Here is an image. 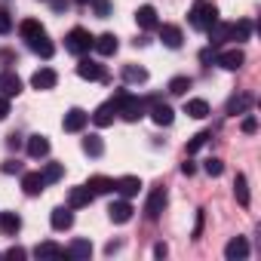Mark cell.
Instances as JSON below:
<instances>
[{"mask_svg": "<svg viewBox=\"0 0 261 261\" xmlns=\"http://www.w3.org/2000/svg\"><path fill=\"white\" fill-rule=\"evenodd\" d=\"M114 101H117V114H120L126 123H139V120L148 114V101H145V98H136V95L117 92V95H114Z\"/></svg>", "mask_w": 261, "mask_h": 261, "instance_id": "obj_1", "label": "cell"}, {"mask_svg": "<svg viewBox=\"0 0 261 261\" xmlns=\"http://www.w3.org/2000/svg\"><path fill=\"white\" fill-rule=\"evenodd\" d=\"M188 19H191V25L197 31H209L218 22V7L212 4V0H197V4L191 7V13H188Z\"/></svg>", "mask_w": 261, "mask_h": 261, "instance_id": "obj_2", "label": "cell"}, {"mask_svg": "<svg viewBox=\"0 0 261 261\" xmlns=\"http://www.w3.org/2000/svg\"><path fill=\"white\" fill-rule=\"evenodd\" d=\"M92 40H95V37H92L86 28H71L68 37H65V49L74 53V56H83V53L92 49Z\"/></svg>", "mask_w": 261, "mask_h": 261, "instance_id": "obj_3", "label": "cell"}, {"mask_svg": "<svg viewBox=\"0 0 261 261\" xmlns=\"http://www.w3.org/2000/svg\"><path fill=\"white\" fill-rule=\"evenodd\" d=\"M163 209H166V188H154L151 197H148V203H145V215L154 221V218H160Z\"/></svg>", "mask_w": 261, "mask_h": 261, "instance_id": "obj_4", "label": "cell"}, {"mask_svg": "<svg viewBox=\"0 0 261 261\" xmlns=\"http://www.w3.org/2000/svg\"><path fill=\"white\" fill-rule=\"evenodd\" d=\"M86 120H89V114H86L83 108H71V111L65 114L62 126H65V133H80V129L86 126Z\"/></svg>", "mask_w": 261, "mask_h": 261, "instance_id": "obj_5", "label": "cell"}, {"mask_svg": "<svg viewBox=\"0 0 261 261\" xmlns=\"http://www.w3.org/2000/svg\"><path fill=\"white\" fill-rule=\"evenodd\" d=\"M77 74L83 80H105V68L95 62V59H80L77 62Z\"/></svg>", "mask_w": 261, "mask_h": 261, "instance_id": "obj_6", "label": "cell"}, {"mask_svg": "<svg viewBox=\"0 0 261 261\" xmlns=\"http://www.w3.org/2000/svg\"><path fill=\"white\" fill-rule=\"evenodd\" d=\"M139 188H142V181H139L136 175H123V178H117V181H114V191H117L123 200L136 197V194H139Z\"/></svg>", "mask_w": 261, "mask_h": 261, "instance_id": "obj_7", "label": "cell"}, {"mask_svg": "<svg viewBox=\"0 0 261 261\" xmlns=\"http://www.w3.org/2000/svg\"><path fill=\"white\" fill-rule=\"evenodd\" d=\"M227 40H233V25L215 22V25L209 28V43H212V46H221V43H227Z\"/></svg>", "mask_w": 261, "mask_h": 261, "instance_id": "obj_8", "label": "cell"}, {"mask_svg": "<svg viewBox=\"0 0 261 261\" xmlns=\"http://www.w3.org/2000/svg\"><path fill=\"white\" fill-rule=\"evenodd\" d=\"M114 117H117V101L111 98V101H105V105H98V108H95L92 123H95V126H111V123H114Z\"/></svg>", "mask_w": 261, "mask_h": 261, "instance_id": "obj_9", "label": "cell"}, {"mask_svg": "<svg viewBox=\"0 0 261 261\" xmlns=\"http://www.w3.org/2000/svg\"><path fill=\"white\" fill-rule=\"evenodd\" d=\"M108 218H111L114 224H126L129 218H133V206H129V200H117V203H111Z\"/></svg>", "mask_w": 261, "mask_h": 261, "instance_id": "obj_10", "label": "cell"}, {"mask_svg": "<svg viewBox=\"0 0 261 261\" xmlns=\"http://www.w3.org/2000/svg\"><path fill=\"white\" fill-rule=\"evenodd\" d=\"M56 71L53 68H40V71H34V77H31V86L37 89V92H43V89H53L56 86Z\"/></svg>", "mask_w": 261, "mask_h": 261, "instance_id": "obj_11", "label": "cell"}, {"mask_svg": "<svg viewBox=\"0 0 261 261\" xmlns=\"http://www.w3.org/2000/svg\"><path fill=\"white\" fill-rule=\"evenodd\" d=\"M49 224H53L56 230H68V227L74 224V212H71V206H59V209H53Z\"/></svg>", "mask_w": 261, "mask_h": 261, "instance_id": "obj_12", "label": "cell"}, {"mask_svg": "<svg viewBox=\"0 0 261 261\" xmlns=\"http://www.w3.org/2000/svg\"><path fill=\"white\" fill-rule=\"evenodd\" d=\"M22 188H25V194H28V197H37V194H43L46 181H43V175H40V172H25V175H22Z\"/></svg>", "mask_w": 261, "mask_h": 261, "instance_id": "obj_13", "label": "cell"}, {"mask_svg": "<svg viewBox=\"0 0 261 261\" xmlns=\"http://www.w3.org/2000/svg\"><path fill=\"white\" fill-rule=\"evenodd\" d=\"M136 22H139V28H145V31L157 28V10H154L151 4L139 7V10H136Z\"/></svg>", "mask_w": 261, "mask_h": 261, "instance_id": "obj_14", "label": "cell"}, {"mask_svg": "<svg viewBox=\"0 0 261 261\" xmlns=\"http://www.w3.org/2000/svg\"><path fill=\"white\" fill-rule=\"evenodd\" d=\"M160 40H163V46L178 49L185 37H181V28H178V25H163V28H160Z\"/></svg>", "mask_w": 261, "mask_h": 261, "instance_id": "obj_15", "label": "cell"}, {"mask_svg": "<svg viewBox=\"0 0 261 261\" xmlns=\"http://www.w3.org/2000/svg\"><path fill=\"white\" fill-rule=\"evenodd\" d=\"M151 120H154L157 126H169V123L175 120V111H172L169 105H163V101H154V108H151Z\"/></svg>", "mask_w": 261, "mask_h": 261, "instance_id": "obj_16", "label": "cell"}, {"mask_svg": "<svg viewBox=\"0 0 261 261\" xmlns=\"http://www.w3.org/2000/svg\"><path fill=\"white\" fill-rule=\"evenodd\" d=\"M92 197H95V194H92V191H89L86 185H80V188H74V191L68 194V206H71V209L89 206V203H92Z\"/></svg>", "mask_w": 261, "mask_h": 261, "instance_id": "obj_17", "label": "cell"}, {"mask_svg": "<svg viewBox=\"0 0 261 261\" xmlns=\"http://www.w3.org/2000/svg\"><path fill=\"white\" fill-rule=\"evenodd\" d=\"M92 46H95V53H98V56H114V53H117V46H120V40H117L114 34H101V37H95V40H92Z\"/></svg>", "mask_w": 261, "mask_h": 261, "instance_id": "obj_18", "label": "cell"}, {"mask_svg": "<svg viewBox=\"0 0 261 261\" xmlns=\"http://www.w3.org/2000/svg\"><path fill=\"white\" fill-rule=\"evenodd\" d=\"M224 255H227L230 261H243V258L249 255V243H246L243 237H237V240H230V243L224 246Z\"/></svg>", "mask_w": 261, "mask_h": 261, "instance_id": "obj_19", "label": "cell"}, {"mask_svg": "<svg viewBox=\"0 0 261 261\" xmlns=\"http://www.w3.org/2000/svg\"><path fill=\"white\" fill-rule=\"evenodd\" d=\"M19 227H22V218H19L16 212H0V233L16 237V233H19Z\"/></svg>", "mask_w": 261, "mask_h": 261, "instance_id": "obj_20", "label": "cell"}, {"mask_svg": "<svg viewBox=\"0 0 261 261\" xmlns=\"http://www.w3.org/2000/svg\"><path fill=\"white\" fill-rule=\"evenodd\" d=\"M243 62H246V56H243L240 49H227V53H221V56H218V65H221L224 71H237Z\"/></svg>", "mask_w": 261, "mask_h": 261, "instance_id": "obj_21", "label": "cell"}, {"mask_svg": "<svg viewBox=\"0 0 261 261\" xmlns=\"http://www.w3.org/2000/svg\"><path fill=\"white\" fill-rule=\"evenodd\" d=\"M185 114L194 120H203V117H209V105L203 98H191V101H185Z\"/></svg>", "mask_w": 261, "mask_h": 261, "instance_id": "obj_22", "label": "cell"}, {"mask_svg": "<svg viewBox=\"0 0 261 261\" xmlns=\"http://www.w3.org/2000/svg\"><path fill=\"white\" fill-rule=\"evenodd\" d=\"M28 154L31 157H46L49 154V139L46 136H31L28 139Z\"/></svg>", "mask_w": 261, "mask_h": 261, "instance_id": "obj_23", "label": "cell"}, {"mask_svg": "<svg viewBox=\"0 0 261 261\" xmlns=\"http://www.w3.org/2000/svg\"><path fill=\"white\" fill-rule=\"evenodd\" d=\"M86 188H89L92 194H111V191H114V178H108V175H92V178L86 181Z\"/></svg>", "mask_w": 261, "mask_h": 261, "instance_id": "obj_24", "label": "cell"}, {"mask_svg": "<svg viewBox=\"0 0 261 261\" xmlns=\"http://www.w3.org/2000/svg\"><path fill=\"white\" fill-rule=\"evenodd\" d=\"M65 255H68V258H89V255H92V243H89V240H74V243L65 249Z\"/></svg>", "mask_w": 261, "mask_h": 261, "instance_id": "obj_25", "label": "cell"}, {"mask_svg": "<svg viewBox=\"0 0 261 261\" xmlns=\"http://www.w3.org/2000/svg\"><path fill=\"white\" fill-rule=\"evenodd\" d=\"M34 255L37 258H65V246H59V243H37Z\"/></svg>", "mask_w": 261, "mask_h": 261, "instance_id": "obj_26", "label": "cell"}, {"mask_svg": "<svg viewBox=\"0 0 261 261\" xmlns=\"http://www.w3.org/2000/svg\"><path fill=\"white\" fill-rule=\"evenodd\" d=\"M0 89H4L7 98H13V95L22 92V80H19L16 74H4V77H0Z\"/></svg>", "mask_w": 261, "mask_h": 261, "instance_id": "obj_27", "label": "cell"}, {"mask_svg": "<svg viewBox=\"0 0 261 261\" xmlns=\"http://www.w3.org/2000/svg\"><path fill=\"white\" fill-rule=\"evenodd\" d=\"M31 49H34L37 56H43V59H49V56L56 53V46L49 43V37H46V31H43V34H37V37L31 40Z\"/></svg>", "mask_w": 261, "mask_h": 261, "instance_id": "obj_28", "label": "cell"}, {"mask_svg": "<svg viewBox=\"0 0 261 261\" xmlns=\"http://www.w3.org/2000/svg\"><path fill=\"white\" fill-rule=\"evenodd\" d=\"M19 34H22V37H25V40L31 43V40L37 37V34H43V25H40L37 19H25V22L19 25Z\"/></svg>", "mask_w": 261, "mask_h": 261, "instance_id": "obj_29", "label": "cell"}, {"mask_svg": "<svg viewBox=\"0 0 261 261\" xmlns=\"http://www.w3.org/2000/svg\"><path fill=\"white\" fill-rule=\"evenodd\" d=\"M83 151H86L89 157H101V154H105V142H101L98 136H89V139H83Z\"/></svg>", "mask_w": 261, "mask_h": 261, "instance_id": "obj_30", "label": "cell"}, {"mask_svg": "<svg viewBox=\"0 0 261 261\" xmlns=\"http://www.w3.org/2000/svg\"><path fill=\"white\" fill-rule=\"evenodd\" d=\"M123 77H126L129 83H145V80H148V71H145V68H136V65H126V68H123Z\"/></svg>", "mask_w": 261, "mask_h": 261, "instance_id": "obj_31", "label": "cell"}, {"mask_svg": "<svg viewBox=\"0 0 261 261\" xmlns=\"http://www.w3.org/2000/svg\"><path fill=\"white\" fill-rule=\"evenodd\" d=\"M40 175H43V181H46V185H53V181H59V178L65 175V166H62V163H49Z\"/></svg>", "mask_w": 261, "mask_h": 261, "instance_id": "obj_32", "label": "cell"}, {"mask_svg": "<svg viewBox=\"0 0 261 261\" xmlns=\"http://www.w3.org/2000/svg\"><path fill=\"white\" fill-rule=\"evenodd\" d=\"M233 194H237L240 206H249V188H246V175H237V181H233Z\"/></svg>", "mask_w": 261, "mask_h": 261, "instance_id": "obj_33", "label": "cell"}, {"mask_svg": "<svg viewBox=\"0 0 261 261\" xmlns=\"http://www.w3.org/2000/svg\"><path fill=\"white\" fill-rule=\"evenodd\" d=\"M188 89H191V77H172L169 80V92L172 95H185Z\"/></svg>", "mask_w": 261, "mask_h": 261, "instance_id": "obj_34", "label": "cell"}, {"mask_svg": "<svg viewBox=\"0 0 261 261\" xmlns=\"http://www.w3.org/2000/svg\"><path fill=\"white\" fill-rule=\"evenodd\" d=\"M249 95H240V98H230V105H227V114H243L246 108H249Z\"/></svg>", "mask_w": 261, "mask_h": 261, "instance_id": "obj_35", "label": "cell"}, {"mask_svg": "<svg viewBox=\"0 0 261 261\" xmlns=\"http://www.w3.org/2000/svg\"><path fill=\"white\" fill-rule=\"evenodd\" d=\"M203 169H206V175H212V178H215V175H221V172H224V163H221L218 157H209V160L203 163Z\"/></svg>", "mask_w": 261, "mask_h": 261, "instance_id": "obj_36", "label": "cell"}, {"mask_svg": "<svg viewBox=\"0 0 261 261\" xmlns=\"http://www.w3.org/2000/svg\"><path fill=\"white\" fill-rule=\"evenodd\" d=\"M206 142H209V133H197V136L188 142V154H197V151H200Z\"/></svg>", "mask_w": 261, "mask_h": 261, "instance_id": "obj_37", "label": "cell"}, {"mask_svg": "<svg viewBox=\"0 0 261 261\" xmlns=\"http://www.w3.org/2000/svg\"><path fill=\"white\" fill-rule=\"evenodd\" d=\"M92 4H95V16H98V19H108L111 10H114V7H111V0H92Z\"/></svg>", "mask_w": 261, "mask_h": 261, "instance_id": "obj_38", "label": "cell"}, {"mask_svg": "<svg viewBox=\"0 0 261 261\" xmlns=\"http://www.w3.org/2000/svg\"><path fill=\"white\" fill-rule=\"evenodd\" d=\"M10 28H13L10 13H7V10H0V34H10Z\"/></svg>", "mask_w": 261, "mask_h": 261, "instance_id": "obj_39", "label": "cell"}, {"mask_svg": "<svg viewBox=\"0 0 261 261\" xmlns=\"http://www.w3.org/2000/svg\"><path fill=\"white\" fill-rule=\"evenodd\" d=\"M255 129H258V120H255V117H246V120H243V133H249V136H252Z\"/></svg>", "mask_w": 261, "mask_h": 261, "instance_id": "obj_40", "label": "cell"}, {"mask_svg": "<svg viewBox=\"0 0 261 261\" xmlns=\"http://www.w3.org/2000/svg\"><path fill=\"white\" fill-rule=\"evenodd\" d=\"M7 117H10V98L0 95V120H7Z\"/></svg>", "mask_w": 261, "mask_h": 261, "instance_id": "obj_41", "label": "cell"}, {"mask_svg": "<svg viewBox=\"0 0 261 261\" xmlns=\"http://www.w3.org/2000/svg\"><path fill=\"white\" fill-rule=\"evenodd\" d=\"M7 255H10V258H25L28 252H25L22 246H13V249H7Z\"/></svg>", "mask_w": 261, "mask_h": 261, "instance_id": "obj_42", "label": "cell"}, {"mask_svg": "<svg viewBox=\"0 0 261 261\" xmlns=\"http://www.w3.org/2000/svg\"><path fill=\"white\" fill-rule=\"evenodd\" d=\"M181 172H185V175H194V163H188V160H185V166H181Z\"/></svg>", "mask_w": 261, "mask_h": 261, "instance_id": "obj_43", "label": "cell"}, {"mask_svg": "<svg viewBox=\"0 0 261 261\" xmlns=\"http://www.w3.org/2000/svg\"><path fill=\"white\" fill-rule=\"evenodd\" d=\"M166 252H169V249H166L163 243H157V246H154V255H166Z\"/></svg>", "mask_w": 261, "mask_h": 261, "instance_id": "obj_44", "label": "cell"}, {"mask_svg": "<svg viewBox=\"0 0 261 261\" xmlns=\"http://www.w3.org/2000/svg\"><path fill=\"white\" fill-rule=\"evenodd\" d=\"M53 7H56V10H65V7H68V0H53Z\"/></svg>", "mask_w": 261, "mask_h": 261, "instance_id": "obj_45", "label": "cell"}, {"mask_svg": "<svg viewBox=\"0 0 261 261\" xmlns=\"http://www.w3.org/2000/svg\"><path fill=\"white\" fill-rule=\"evenodd\" d=\"M77 4H92V0H77Z\"/></svg>", "mask_w": 261, "mask_h": 261, "instance_id": "obj_46", "label": "cell"}]
</instances>
